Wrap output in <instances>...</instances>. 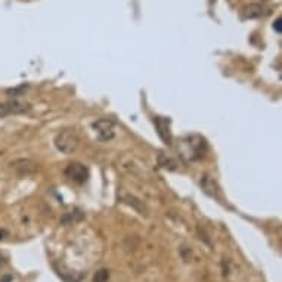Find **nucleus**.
Returning a JSON list of instances; mask_svg holds the SVG:
<instances>
[{"mask_svg": "<svg viewBox=\"0 0 282 282\" xmlns=\"http://www.w3.org/2000/svg\"><path fill=\"white\" fill-rule=\"evenodd\" d=\"M205 141L199 135H190L181 141V155L185 161H195L204 155Z\"/></svg>", "mask_w": 282, "mask_h": 282, "instance_id": "1", "label": "nucleus"}, {"mask_svg": "<svg viewBox=\"0 0 282 282\" xmlns=\"http://www.w3.org/2000/svg\"><path fill=\"white\" fill-rule=\"evenodd\" d=\"M55 146L62 154H73L79 146V136L74 130L65 129L59 132L55 138Z\"/></svg>", "mask_w": 282, "mask_h": 282, "instance_id": "2", "label": "nucleus"}, {"mask_svg": "<svg viewBox=\"0 0 282 282\" xmlns=\"http://www.w3.org/2000/svg\"><path fill=\"white\" fill-rule=\"evenodd\" d=\"M64 175H65L70 181H73V182H76V184H85V182L89 179V170H88V167H85L82 163H70V164L65 167Z\"/></svg>", "mask_w": 282, "mask_h": 282, "instance_id": "3", "label": "nucleus"}, {"mask_svg": "<svg viewBox=\"0 0 282 282\" xmlns=\"http://www.w3.org/2000/svg\"><path fill=\"white\" fill-rule=\"evenodd\" d=\"M30 103L22 102V100H7L0 103V118L6 117V115H12V114H24L27 111H30Z\"/></svg>", "mask_w": 282, "mask_h": 282, "instance_id": "4", "label": "nucleus"}, {"mask_svg": "<svg viewBox=\"0 0 282 282\" xmlns=\"http://www.w3.org/2000/svg\"><path fill=\"white\" fill-rule=\"evenodd\" d=\"M170 123H172V120L167 118V117H154V124H155L157 133H158V136L161 138V141H163L166 145H170V143H172Z\"/></svg>", "mask_w": 282, "mask_h": 282, "instance_id": "5", "label": "nucleus"}, {"mask_svg": "<svg viewBox=\"0 0 282 282\" xmlns=\"http://www.w3.org/2000/svg\"><path fill=\"white\" fill-rule=\"evenodd\" d=\"M114 126H115V123L108 118H100L94 123V129L97 132L99 139H102V141H111L114 138V135H115Z\"/></svg>", "mask_w": 282, "mask_h": 282, "instance_id": "6", "label": "nucleus"}, {"mask_svg": "<svg viewBox=\"0 0 282 282\" xmlns=\"http://www.w3.org/2000/svg\"><path fill=\"white\" fill-rule=\"evenodd\" d=\"M10 167H12L18 175H21V176L30 175V173H33V172L36 170V164H34L31 160H24V158L13 161V163L10 164Z\"/></svg>", "mask_w": 282, "mask_h": 282, "instance_id": "7", "label": "nucleus"}, {"mask_svg": "<svg viewBox=\"0 0 282 282\" xmlns=\"http://www.w3.org/2000/svg\"><path fill=\"white\" fill-rule=\"evenodd\" d=\"M201 187H202V190H204L207 195H210V196H213V198H216V199H220L219 187H217V184H216L210 176H204V178L201 179Z\"/></svg>", "mask_w": 282, "mask_h": 282, "instance_id": "8", "label": "nucleus"}, {"mask_svg": "<svg viewBox=\"0 0 282 282\" xmlns=\"http://www.w3.org/2000/svg\"><path fill=\"white\" fill-rule=\"evenodd\" d=\"M263 15V7L257 3H251L247 4L242 9V18L244 19H254V18H260Z\"/></svg>", "mask_w": 282, "mask_h": 282, "instance_id": "9", "label": "nucleus"}, {"mask_svg": "<svg viewBox=\"0 0 282 282\" xmlns=\"http://www.w3.org/2000/svg\"><path fill=\"white\" fill-rule=\"evenodd\" d=\"M158 166L167 170H176L178 169V161L172 157H169L167 154H160L158 155Z\"/></svg>", "mask_w": 282, "mask_h": 282, "instance_id": "10", "label": "nucleus"}, {"mask_svg": "<svg viewBox=\"0 0 282 282\" xmlns=\"http://www.w3.org/2000/svg\"><path fill=\"white\" fill-rule=\"evenodd\" d=\"M109 278V272L106 269H99L94 277V282H106Z\"/></svg>", "mask_w": 282, "mask_h": 282, "instance_id": "11", "label": "nucleus"}, {"mask_svg": "<svg viewBox=\"0 0 282 282\" xmlns=\"http://www.w3.org/2000/svg\"><path fill=\"white\" fill-rule=\"evenodd\" d=\"M274 27H275V30L278 31V33H281V18H278L277 21H275V24H274Z\"/></svg>", "mask_w": 282, "mask_h": 282, "instance_id": "12", "label": "nucleus"}, {"mask_svg": "<svg viewBox=\"0 0 282 282\" xmlns=\"http://www.w3.org/2000/svg\"><path fill=\"white\" fill-rule=\"evenodd\" d=\"M25 89V86H21V88H18V89H13V91H9L7 94H21L22 91Z\"/></svg>", "mask_w": 282, "mask_h": 282, "instance_id": "13", "label": "nucleus"}, {"mask_svg": "<svg viewBox=\"0 0 282 282\" xmlns=\"http://www.w3.org/2000/svg\"><path fill=\"white\" fill-rule=\"evenodd\" d=\"M0 282H12V277L10 275H4V277H1Z\"/></svg>", "mask_w": 282, "mask_h": 282, "instance_id": "14", "label": "nucleus"}, {"mask_svg": "<svg viewBox=\"0 0 282 282\" xmlns=\"http://www.w3.org/2000/svg\"><path fill=\"white\" fill-rule=\"evenodd\" d=\"M1 263H3V256L0 254V266H1Z\"/></svg>", "mask_w": 282, "mask_h": 282, "instance_id": "15", "label": "nucleus"}]
</instances>
